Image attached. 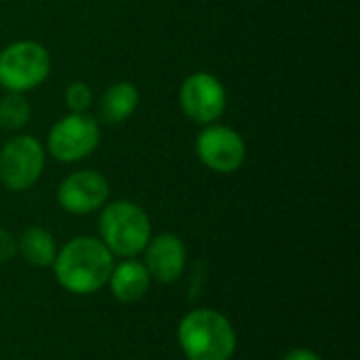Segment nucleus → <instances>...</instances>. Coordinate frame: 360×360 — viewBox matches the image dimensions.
Wrapping results in <instances>:
<instances>
[{
    "instance_id": "1",
    "label": "nucleus",
    "mask_w": 360,
    "mask_h": 360,
    "mask_svg": "<svg viewBox=\"0 0 360 360\" xmlns=\"http://www.w3.org/2000/svg\"><path fill=\"white\" fill-rule=\"evenodd\" d=\"M53 272L61 289L72 295H93L101 291L112 274L114 255L95 236H76L57 249Z\"/></svg>"
},
{
    "instance_id": "2",
    "label": "nucleus",
    "mask_w": 360,
    "mask_h": 360,
    "mask_svg": "<svg viewBox=\"0 0 360 360\" xmlns=\"http://www.w3.org/2000/svg\"><path fill=\"white\" fill-rule=\"evenodd\" d=\"M177 342L188 360H232L236 352L232 323L213 308L190 310L179 321Z\"/></svg>"
},
{
    "instance_id": "3",
    "label": "nucleus",
    "mask_w": 360,
    "mask_h": 360,
    "mask_svg": "<svg viewBox=\"0 0 360 360\" xmlns=\"http://www.w3.org/2000/svg\"><path fill=\"white\" fill-rule=\"evenodd\" d=\"M97 230L99 240L108 251L122 259L141 255L152 238V221L148 213L131 200L105 202L99 213Z\"/></svg>"
},
{
    "instance_id": "4",
    "label": "nucleus",
    "mask_w": 360,
    "mask_h": 360,
    "mask_svg": "<svg viewBox=\"0 0 360 360\" xmlns=\"http://www.w3.org/2000/svg\"><path fill=\"white\" fill-rule=\"evenodd\" d=\"M51 53L36 40H15L0 51V86L4 93H30L46 82Z\"/></svg>"
},
{
    "instance_id": "5",
    "label": "nucleus",
    "mask_w": 360,
    "mask_h": 360,
    "mask_svg": "<svg viewBox=\"0 0 360 360\" xmlns=\"http://www.w3.org/2000/svg\"><path fill=\"white\" fill-rule=\"evenodd\" d=\"M101 141V127L95 116L68 112L59 118L46 135V154L57 162L72 165L89 158Z\"/></svg>"
},
{
    "instance_id": "6",
    "label": "nucleus",
    "mask_w": 360,
    "mask_h": 360,
    "mask_svg": "<svg viewBox=\"0 0 360 360\" xmlns=\"http://www.w3.org/2000/svg\"><path fill=\"white\" fill-rule=\"evenodd\" d=\"M46 150L34 135H15L0 148V184L11 192H25L38 184Z\"/></svg>"
},
{
    "instance_id": "7",
    "label": "nucleus",
    "mask_w": 360,
    "mask_h": 360,
    "mask_svg": "<svg viewBox=\"0 0 360 360\" xmlns=\"http://www.w3.org/2000/svg\"><path fill=\"white\" fill-rule=\"evenodd\" d=\"M198 160L213 173L232 175L247 160V143L243 135L221 122H211L200 129L194 141Z\"/></svg>"
},
{
    "instance_id": "8",
    "label": "nucleus",
    "mask_w": 360,
    "mask_h": 360,
    "mask_svg": "<svg viewBox=\"0 0 360 360\" xmlns=\"http://www.w3.org/2000/svg\"><path fill=\"white\" fill-rule=\"evenodd\" d=\"M179 108L196 124L219 122L228 108V93L221 80L211 72H192L179 86Z\"/></svg>"
},
{
    "instance_id": "9",
    "label": "nucleus",
    "mask_w": 360,
    "mask_h": 360,
    "mask_svg": "<svg viewBox=\"0 0 360 360\" xmlns=\"http://www.w3.org/2000/svg\"><path fill=\"white\" fill-rule=\"evenodd\" d=\"M110 198V181L95 169H80L65 175L57 188V202L70 215L101 211Z\"/></svg>"
},
{
    "instance_id": "10",
    "label": "nucleus",
    "mask_w": 360,
    "mask_h": 360,
    "mask_svg": "<svg viewBox=\"0 0 360 360\" xmlns=\"http://www.w3.org/2000/svg\"><path fill=\"white\" fill-rule=\"evenodd\" d=\"M188 253L186 245L175 234H158L152 236L143 249V266L152 281L160 285H171L181 278L186 270Z\"/></svg>"
},
{
    "instance_id": "11",
    "label": "nucleus",
    "mask_w": 360,
    "mask_h": 360,
    "mask_svg": "<svg viewBox=\"0 0 360 360\" xmlns=\"http://www.w3.org/2000/svg\"><path fill=\"white\" fill-rule=\"evenodd\" d=\"M108 285H110L112 295L118 302L135 304L148 295L152 278L143 262H139L137 257H129V259H122L120 264H114Z\"/></svg>"
},
{
    "instance_id": "12",
    "label": "nucleus",
    "mask_w": 360,
    "mask_h": 360,
    "mask_svg": "<svg viewBox=\"0 0 360 360\" xmlns=\"http://www.w3.org/2000/svg\"><path fill=\"white\" fill-rule=\"evenodd\" d=\"M139 89L129 80H118L110 84L97 101L99 118L105 124L127 122L139 108Z\"/></svg>"
},
{
    "instance_id": "13",
    "label": "nucleus",
    "mask_w": 360,
    "mask_h": 360,
    "mask_svg": "<svg viewBox=\"0 0 360 360\" xmlns=\"http://www.w3.org/2000/svg\"><path fill=\"white\" fill-rule=\"evenodd\" d=\"M17 253L34 268H51L57 257V243L49 230L30 226L17 238Z\"/></svg>"
},
{
    "instance_id": "14",
    "label": "nucleus",
    "mask_w": 360,
    "mask_h": 360,
    "mask_svg": "<svg viewBox=\"0 0 360 360\" xmlns=\"http://www.w3.org/2000/svg\"><path fill=\"white\" fill-rule=\"evenodd\" d=\"M32 118V105L23 93H4L0 97V129L8 133L23 131Z\"/></svg>"
},
{
    "instance_id": "15",
    "label": "nucleus",
    "mask_w": 360,
    "mask_h": 360,
    "mask_svg": "<svg viewBox=\"0 0 360 360\" xmlns=\"http://www.w3.org/2000/svg\"><path fill=\"white\" fill-rule=\"evenodd\" d=\"M63 101H65L68 112H72V114H86L91 110L95 97H93L91 86L84 80H74V82L68 84V89L63 93Z\"/></svg>"
},
{
    "instance_id": "16",
    "label": "nucleus",
    "mask_w": 360,
    "mask_h": 360,
    "mask_svg": "<svg viewBox=\"0 0 360 360\" xmlns=\"http://www.w3.org/2000/svg\"><path fill=\"white\" fill-rule=\"evenodd\" d=\"M17 255V238L13 232L0 228V264L11 262Z\"/></svg>"
},
{
    "instance_id": "17",
    "label": "nucleus",
    "mask_w": 360,
    "mask_h": 360,
    "mask_svg": "<svg viewBox=\"0 0 360 360\" xmlns=\"http://www.w3.org/2000/svg\"><path fill=\"white\" fill-rule=\"evenodd\" d=\"M283 360H323L314 350H310V348H293V350H289L287 354H285V359Z\"/></svg>"
}]
</instances>
